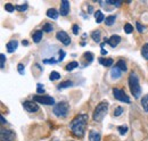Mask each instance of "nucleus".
I'll use <instances>...</instances> for the list:
<instances>
[{
    "instance_id": "1",
    "label": "nucleus",
    "mask_w": 148,
    "mask_h": 141,
    "mask_svg": "<svg viewBox=\"0 0 148 141\" xmlns=\"http://www.w3.org/2000/svg\"><path fill=\"white\" fill-rule=\"evenodd\" d=\"M89 116L88 114H79L72 120V122L70 123V130L72 132V134L77 137V138H82L86 133V129H87V124H88Z\"/></svg>"
},
{
    "instance_id": "2",
    "label": "nucleus",
    "mask_w": 148,
    "mask_h": 141,
    "mask_svg": "<svg viewBox=\"0 0 148 141\" xmlns=\"http://www.w3.org/2000/svg\"><path fill=\"white\" fill-rule=\"evenodd\" d=\"M128 82H129V88L130 91L132 93V96L138 99L141 94V88H140V83H139V79H138V75L134 73V72H131L129 75V79H128Z\"/></svg>"
},
{
    "instance_id": "3",
    "label": "nucleus",
    "mask_w": 148,
    "mask_h": 141,
    "mask_svg": "<svg viewBox=\"0 0 148 141\" xmlns=\"http://www.w3.org/2000/svg\"><path fill=\"white\" fill-rule=\"evenodd\" d=\"M108 112V103L107 101H101L96 106L92 114V120L95 122H101L104 117L106 116Z\"/></svg>"
},
{
    "instance_id": "4",
    "label": "nucleus",
    "mask_w": 148,
    "mask_h": 141,
    "mask_svg": "<svg viewBox=\"0 0 148 141\" xmlns=\"http://www.w3.org/2000/svg\"><path fill=\"white\" fill-rule=\"evenodd\" d=\"M70 110V105L67 101H60L56 104L53 108V112L57 117H65Z\"/></svg>"
},
{
    "instance_id": "5",
    "label": "nucleus",
    "mask_w": 148,
    "mask_h": 141,
    "mask_svg": "<svg viewBox=\"0 0 148 141\" xmlns=\"http://www.w3.org/2000/svg\"><path fill=\"white\" fill-rule=\"evenodd\" d=\"M33 101L40 103L42 105H55V99L51 96H46V94H36V96H33Z\"/></svg>"
},
{
    "instance_id": "6",
    "label": "nucleus",
    "mask_w": 148,
    "mask_h": 141,
    "mask_svg": "<svg viewBox=\"0 0 148 141\" xmlns=\"http://www.w3.org/2000/svg\"><path fill=\"white\" fill-rule=\"evenodd\" d=\"M113 96L115 97L116 100L119 101H122V103H125V104H130V98L128 97V94L124 92V90L122 89H117L114 88L113 89Z\"/></svg>"
},
{
    "instance_id": "7",
    "label": "nucleus",
    "mask_w": 148,
    "mask_h": 141,
    "mask_svg": "<svg viewBox=\"0 0 148 141\" xmlns=\"http://www.w3.org/2000/svg\"><path fill=\"white\" fill-rule=\"evenodd\" d=\"M15 138H16V134L13 130L1 127V130H0V139H1V141H15Z\"/></svg>"
},
{
    "instance_id": "8",
    "label": "nucleus",
    "mask_w": 148,
    "mask_h": 141,
    "mask_svg": "<svg viewBox=\"0 0 148 141\" xmlns=\"http://www.w3.org/2000/svg\"><path fill=\"white\" fill-rule=\"evenodd\" d=\"M23 107L25 108V110H27L29 113H37L39 110V105L36 101H31V100H26L23 103Z\"/></svg>"
},
{
    "instance_id": "9",
    "label": "nucleus",
    "mask_w": 148,
    "mask_h": 141,
    "mask_svg": "<svg viewBox=\"0 0 148 141\" xmlns=\"http://www.w3.org/2000/svg\"><path fill=\"white\" fill-rule=\"evenodd\" d=\"M56 38H57L63 44H65V46H69V44L71 43V38L69 36V34H67L65 31H58V32L56 33Z\"/></svg>"
},
{
    "instance_id": "10",
    "label": "nucleus",
    "mask_w": 148,
    "mask_h": 141,
    "mask_svg": "<svg viewBox=\"0 0 148 141\" xmlns=\"http://www.w3.org/2000/svg\"><path fill=\"white\" fill-rule=\"evenodd\" d=\"M70 13V2L67 0H63L60 2V8H59V14L62 16H66Z\"/></svg>"
},
{
    "instance_id": "11",
    "label": "nucleus",
    "mask_w": 148,
    "mask_h": 141,
    "mask_svg": "<svg viewBox=\"0 0 148 141\" xmlns=\"http://www.w3.org/2000/svg\"><path fill=\"white\" fill-rule=\"evenodd\" d=\"M105 42H106V43H108L111 47L115 48V47H116V46H117V44L121 42V36H120V35L114 34V35H112L110 39H107V40L105 39Z\"/></svg>"
},
{
    "instance_id": "12",
    "label": "nucleus",
    "mask_w": 148,
    "mask_h": 141,
    "mask_svg": "<svg viewBox=\"0 0 148 141\" xmlns=\"http://www.w3.org/2000/svg\"><path fill=\"white\" fill-rule=\"evenodd\" d=\"M17 46H18V41H16V40H10V41L7 42V44H6L7 51H8V53H14V51L17 49Z\"/></svg>"
},
{
    "instance_id": "13",
    "label": "nucleus",
    "mask_w": 148,
    "mask_h": 141,
    "mask_svg": "<svg viewBox=\"0 0 148 141\" xmlns=\"http://www.w3.org/2000/svg\"><path fill=\"white\" fill-rule=\"evenodd\" d=\"M100 140H101L100 133H98L95 130H90L89 131V141H100Z\"/></svg>"
},
{
    "instance_id": "14",
    "label": "nucleus",
    "mask_w": 148,
    "mask_h": 141,
    "mask_svg": "<svg viewBox=\"0 0 148 141\" xmlns=\"http://www.w3.org/2000/svg\"><path fill=\"white\" fill-rule=\"evenodd\" d=\"M121 73H122V70H120V68H119V67L115 65V66H114V67L112 68V70H111L112 79H113V80H117V79H120V77H121V75H122Z\"/></svg>"
},
{
    "instance_id": "15",
    "label": "nucleus",
    "mask_w": 148,
    "mask_h": 141,
    "mask_svg": "<svg viewBox=\"0 0 148 141\" xmlns=\"http://www.w3.org/2000/svg\"><path fill=\"white\" fill-rule=\"evenodd\" d=\"M98 62L103 65V66H105V67H110L113 65V63H114V60L112 59V58H103V57H100L99 59H98Z\"/></svg>"
},
{
    "instance_id": "16",
    "label": "nucleus",
    "mask_w": 148,
    "mask_h": 141,
    "mask_svg": "<svg viewBox=\"0 0 148 141\" xmlns=\"http://www.w3.org/2000/svg\"><path fill=\"white\" fill-rule=\"evenodd\" d=\"M42 35H43V31H42V30H38V31H36V32L32 34L33 42H36V43H39V42L41 41V39H42Z\"/></svg>"
},
{
    "instance_id": "17",
    "label": "nucleus",
    "mask_w": 148,
    "mask_h": 141,
    "mask_svg": "<svg viewBox=\"0 0 148 141\" xmlns=\"http://www.w3.org/2000/svg\"><path fill=\"white\" fill-rule=\"evenodd\" d=\"M58 15H59V13H58V10H56L55 8H50V9L47 10V16L51 18V19H57Z\"/></svg>"
},
{
    "instance_id": "18",
    "label": "nucleus",
    "mask_w": 148,
    "mask_h": 141,
    "mask_svg": "<svg viewBox=\"0 0 148 141\" xmlns=\"http://www.w3.org/2000/svg\"><path fill=\"white\" fill-rule=\"evenodd\" d=\"M95 18H96V22L99 24V23H101L103 21H105L106 18L104 16V14L100 12V10H97L96 13H95Z\"/></svg>"
},
{
    "instance_id": "19",
    "label": "nucleus",
    "mask_w": 148,
    "mask_h": 141,
    "mask_svg": "<svg viewBox=\"0 0 148 141\" xmlns=\"http://www.w3.org/2000/svg\"><path fill=\"white\" fill-rule=\"evenodd\" d=\"M100 31L99 30H96V31H93L92 33H91V38H92V40L95 42H100V39H101V36H100Z\"/></svg>"
},
{
    "instance_id": "20",
    "label": "nucleus",
    "mask_w": 148,
    "mask_h": 141,
    "mask_svg": "<svg viewBox=\"0 0 148 141\" xmlns=\"http://www.w3.org/2000/svg\"><path fill=\"white\" fill-rule=\"evenodd\" d=\"M116 66H117L120 70H122V72H127V70H128V67H127V64H125V62H124L123 59H120V60H117V63H116Z\"/></svg>"
},
{
    "instance_id": "21",
    "label": "nucleus",
    "mask_w": 148,
    "mask_h": 141,
    "mask_svg": "<svg viewBox=\"0 0 148 141\" xmlns=\"http://www.w3.org/2000/svg\"><path fill=\"white\" fill-rule=\"evenodd\" d=\"M83 58L87 62V64H90V63H92L93 60V53H90V51H87V53H83Z\"/></svg>"
},
{
    "instance_id": "22",
    "label": "nucleus",
    "mask_w": 148,
    "mask_h": 141,
    "mask_svg": "<svg viewBox=\"0 0 148 141\" xmlns=\"http://www.w3.org/2000/svg\"><path fill=\"white\" fill-rule=\"evenodd\" d=\"M72 86H73V82L70 81V80H67V81H64V82H62L60 84H58V86H57V89L70 88V87H72Z\"/></svg>"
},
{
    "instance_id": "23",
    "label": "nucleus",
    "mask_w": 148,
    "mask_h": 141,
    "mask_svg": "<svg viewBox=\"0 0 148 141\" xmlns=\"http://www.w3.org/2000/svg\"><path fill=\"white\" fill-rule=\"evenodd\" d=\"M115 19H116V16L115 15H111V16H107L106 19H105V24L107 26H112L114 23H115Z\"/></svg>"
},
{
    "instance_id": "24",
    "label": "nucleus",
    "mask_w": 148,
    "mask_h": 141,
    "mask_svg": "<svg viewBox=\"0 0 148 141\" xmlns=\"http://www.w3.org/2000/svg\"><path fill=\"white\" fill-rule=\"evenodd\" d=\"M141 106H143L145 112H148V94H145L141 98Z\"/></svg>"
},
{
    "instance_id": "25",
    "label": "nucleus",
    "mask_w": 148,
    "mask_h": 141,
    "mask_svg": "<svg viewBox=\"0 0 148 141\" xmlns=\"http://www.w3.org/2000/svg\"><path fill=\"white\" fill-rule=\"evenodd\" d=\"M77 66H79V63H77V62H71V63H69V64L66 65L65 70H67V72H71V70H73L74 68H76Z\"/></svg>"
},
{
    "instance_id": "26",
    "label": "nucleus",
    "mask_w": 148,
    "mask_h": 141,
    "mask_svg": "<svg viewBox=\"0 0 148 141\" xmlns=\"http://www.w3.org/2000/svg\"><path fill=\"white\" fill-rule=\"evenodd\" d=\"M141 56L148 60V42L147 43H145L144 46H143V48H141Z\"/></svg>"
},
{
    "instance_id": "27",
    "label": "nucleus",
    "mask_w": 148,
    "mask_h": 141,
    "mask_svg": "<svg viewBox=\"0 0 148 141\" xmlns=\"http://www.w3.org/2000/svg\"><path fill=\"white\" fill-rule=\"evenodd\" d=\"M59 79H60V74H59L58 72H56V70L51 72L50 75H49V80H50V81H57V80H59Z\"/></svg>"
},
{
    "instance_id": "28",
    "label": "nucleus",
    "mask_w": 148,
    "mask_h": 141,
    "mask_svg": "<svg viewBox=\"0 0 148 141\" xmlns=\"http://www.w3.org/2000/svg\"><path fill=\"white\" fill-rule=\"evenodd\" d=\"M53 30H54V26L50 23H45L43 26H42V31L43 32H53Z\"/></svg>"
},
{
    "instance_id": "29",
    "label": "nucleus",
    "mask_w": 148,
    "mask_h": 141,
    "mask_svg": "<svg viewBox=\"0 0 148 141\" xmlns=\"http://www.w3.org/2000/svg\"><path fill=\"white\" fill-rule=\"evenodd\" d=\"M117 131H119V133H120L121 136H124V134L128 132V126H127V125H121V126L117 127Z\"/></svg>"
},
{
    "instance_id": "30",
    "label": "nucleus",
    "mask_w": 148,
    "mask_h": 141,
    "mask_svg": "<svg viewBox=\"0 0 148 141\" xmlns=\"http://www.w3.org/2000/svg\"><path fill=\"white\" fill-rule=\"evenodd\" d=\"M15 9L18 10V12H25L27 9V3H24V5H16L15 6Z\"/></svg>"
},
{
    "instance_id": "31",
    "label": "nucleus",
    "mask_w": 148,
    "mask_h": 141,
    "mask_svg": "<svg viewBox=\"0 0 148 141\" xmlns=\"http://www.w3.org/2000/svg\"><path fill=\"white\" fill-rule=\"evenodd\" d=\"M107 3H108V5H112V6L119 7V6L122 5V1H121V0H107Z\"/></svg>"
},
{
    "instance_id": "32",
    "label": "nucleus",
    "mask_w": 148,
    "mask_h": 141,
    "mask_svg": "<svg viewBox=\"0 0 148 141\" xmlns=\"http://www.w3.org/2000/svg\"><path fill=\"white\" fill-rule=\"evenodd\" d=\"M124 31H125V33H128V34L133 32V27H132V25H131L130 23H127V24L124 25Z\"/></svg>"
},
{
    "instance_id": "33",
    "label": "nucleus",
    "mask_w": 148,
    "mask_h": 141,
    "mask_svg": "<svg viewBox=\"0 0 148 141\" xmlns=\"http://www.w3.org/2000/svg\"><path fill=\"white\" fill-rule=\"evenodd\" d=\"M5 9L8 12V13H13L15 10V6H13L12 3H6L5 5Z\"/></svg>"
},
{
    "instance_id": "34",
    "label": "nucleus",
    "mask_w": 148,
    "mask_h": 141,
    "mask_svg": "<svg viewBox=\"0 0 148 141\" xmlns=\"http://www.w3.org/2000/svg\"><path fill=\"white\" fill-rule=\"evenodd\" d=\"M122 113H123V108L119 106V107H116V108H115V110H114V116H115V117H117V116H120Z\"/></svg>"
},
{
    "instance_id": "35",
    "label": "nucleus",
    "mask_w": 148,
    "mask_h": 141,
    "mask_svg": "<svg viewBox=\"0 0 148 141\" xmlns=\"http://www.w3.org/2000/svg\"><path fill=\"white\" fill-rule=\"evenodd\" d=\"M136 27H137V30H138V32H139V33H143V32L145 31V29H146V27H145L144 25H141L139 22H137V23H136Z\"/></svg>"
},
{
    "instance_id": "36",
    "label": "nucleus",
    "mask_w": 148,
    "mask_h": 141,
    "mask_svg": "<svg viewBox=\"0 0 148 141\" xmlns=\"http://www.w3.org/2000/svg\"><path fill=\"white\" fill-rule=\"evenodd\" d=\"M5 63H6V56L3 53L0 55V67L3 68L5 67Z\"/></svg>"
},
{
    "instance_id": "37",
    "label": "nucleus",
    "mask_w": 148,
    "mask_h": 141,
    "mask_svg": "<svg viewBox=\"0 0 148 141\" xmlns=\"http://www.w3.org/2000/svg\"><path fill=\"white\" fill-rule=\"evenodd\" d=\"M58 55H59L58 62H62V60H63V59L65 58V55H66V53H65V51H64V50H62V49H60V50L58 51Z\"/></svg>"
},
{
    "instance_id": "38",
    "label": "nucleus",
    "mask_w": 148,
    "mask_h": 141,
    "mask_svg": "<svg viewBox=\"0 0 148 141\" xmlns=\"http://www.w3.org/2000/svg\"><path fill=\"white\" fill-rule=\"evenodd\" d=\"M17 70H18V73L19 74H24V72H25V68H24V65L22 64V63H19L18 64V66H17Z\"/></svg>"
},
{
    "instance_id": "39",
    "label": "nucleus",
    "mask_w": 148,
    "mask_h": 141,
    "mask_svg": "<svg viewBox=\"0 0 148 141\" xmlns=\"http://www.w3.org/2000/svg\"><path fill=\"white\" fill-rule=\"evenodd\" d=\"M37 92L39 93V94H43V92H45V89H43V86L41 84V83H39L38 84V90Z\"/></svg>"
},
{
    "instance_id": "40",
    "label": "nucleus",
    "mask_w": 148,
    "mask_h": 141,
    "mask_svg": "<svg viewBox=\"0 0 148 141\" xmlns=\"http://www.w3.org/2000/svg\"><path fill=\"white\" fill-rule=\"evenodd\" d=\"M79 25H76V24H74L73 26H72V31H73V33L74 34H77L79 33Z\"/></svg>"
},
{
    "instance_id": "41",
    "label": "nucleus",
    "mask_w": 148,
    "mask_h": 141,
    "mask_svg": "<svg viewBox=\"0 0 148 141\" xmlns=\"http://www.w3.org/2000/svg\"><path fill=\"white\" fill-rule=\"evenodd\" d=\"M56 62H57V60H56V59H54V58H51V59H45V60H43V63H45V64H47V63H50V64H55Z\"/></svg>"
},
{
    "instance_id": "42",
    "label": "nucleus",
    "mask_w": 148,
    "mask_h": 141,
    "mask_svg": "<svg viewBox=\"0 0 148 141\" xmlns=\"http://www.w3.org/2000/svg\"><path fill=\"white\" fill-rule=\"evenodd\" d=\"M22 44H23V46H27V44H29V41H27V40H23V41H22Z\"/></svg>"
},
{
    "instance_id": "43",
    "label": "nucleus",
    "mask_w": 148,
    "mask_h": 141,
    "mask_svg": "<svg viewBox=\"0 0 148 141\" xmlns=\"http://www.w3.org/2000/svg\"><path fill=\"white\" fill-rule=\"evenodd\" d=\"M5 123H7V121L5 120V117L1 115V124H5Z\"/></svg>"
},
{
    "instance_id": "44",
    "label": "nucleus",
    "mask_w": 148,
    "mask_h": 141,
    "mask_svg": "<svg viewBox=\"0 0 148 141\" xmlns=\"http://www.w3.org/2000/svg\"><path fill=\"white\" fill-rule=\"evenodd\" d=\"M88 9H89V10H88V13H90V14H91V13H92V6H89V7H88Z\"/></svg>"
},
{
    "instance_id": "45",
    "label": "nucleus",
    "mask_w": 148,
    "mask_h": 141,
    "mask_svg": "<svg viewBox=\"0 0 148 141\" xmlns=\"http://www.w3.org/2000/svg\"><path fill=\"white\" fill-rule=\"evenodd\" d=\"M101 55H107V51L104 48H101Z\"/></svg>"
}]
</instances>
